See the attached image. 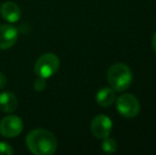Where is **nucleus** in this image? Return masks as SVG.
<instances>
[{
    "instance_id": "1",
    "label": "nucleus",
    "mask_w": 156,
    "mask_h": 155,
    "mask_svg": "<svg viewBox=\"0 0 156 155\" xmlns=\"http://www.w3.org/2000/svg\"><path fill=\"white\" fill-rule=\"evenodd\" d=\"M27 147L35 155H52L58 148L56 137L45 129H34L30 131L26 138Z\"/></svg>"
},
{
    "instance_id": "2",
    "label": "nucleus",
    "mask_w": 156,
    "mask_h": 155,
    "mask_svg": "<svg viewBox=\"0 0 156 155\" xmlns=\"http://www.w3.org/2000/svg\"><path fill=\"white\" fill-rule=\"evenodd\" d=\"M107 81L115 91H124L131 86L133 82V73L127 65L123 63H116L109 67L107 71Z\"/></svg>"
},
{
    "instance_id": "3",
    "label": "nucleus",
    "mask_w": 156,
    "mask_h": 155,
    "mask_svg": "<svg viewBox=\"0 0 156 155\" xmlns=\"http://www.w3.org/2000/svg\"><path fill=\"white\" fill-rule=\"evenodd\" d=\"M60 60L54 53H45L36 61L34 71L37 77L48 79L58 72Z\"/></svg>"
},
{
    "instance_id": "4",
    "label": "nucleus",
    "mask_w": 156,
    "mask_h": 155,
    "mask_svg": "<svg viewBox=\"0 0 156 155\" xmlns=\"http://www.w3.org/2000/svg\"><path fill=\"white\" fill-rule=\"evenodd\" d=\"M116 101L117 111L122 117L134 118L139 114L140 104L138 99L131 93H123L119 96Z\"/></svg>"
},
{
    "instance_id": "5",
    "label": "nucleus",
    "mask_w": 156,
    "mask_h": 155,
    "mask_svg": "<svg viewBox=\"0 0 156 155\" xmlns=\"http://www.w3.org/2000/svg\"><path fill=\"white\" fill-rule=\"evenodd\" d=\"M23 129V122L20 117L10 115L4 117L0 122V133L6 138H14L18 136Z\"/></svg>"
},
{
    "instance_id": "6",
    "label": "nucleus",
    "mask_w": 156,
    "mask_h": 155,
    "mask_svg": "<svg viewBox=\"0 0 156 155\" xmlns=\"http://www.w3.org/2000/svg\"><path fill=\"white\" fill-rule=\"evenodd\" d=\"M113 129V122L106 115H98L90 123V131L98 139H104L109 136Z\"/></svg>"
},
{
    "instance_id": "7",
    "label": "nucleus",
    "mask_w": 156,
    "mask_h": 155,
    "mask_svg": "<svg viewBox=\"0 0 156 155\" xmlns=\"http://www.w3.org/2000/svg\"><path fill=\"white\" fill-rule=\"evenodd\" d=\"M18 39V31L11 25L0 26V49H9L13 47Z\"/></svg>"
},
{
    "instance_id": "8",
    "label": "nucleus",
    "mask_w": 156,
    "mask_h": 155,
    "mask_svg": "<svg viewBox=\"0 0 156 155\" xmlns=\"http://www.w3.org/2000/svg\"><path fill=\"white\" fill-rule=\"evenodd\" d=\"M0 14L3 17L4 20L13 23L20 19L21 12L18 4H16L13 1H6L0 8Z\"/></svg>"
},
{
    "instance_id": "9",
    "label": "nucleus",
    "mask_w": 156,
    "mask_h": 155,
    "mask_svg": "<svg viewBox=\"0 0 156 155\" xmlns=\"http://www.w3.org/2000/svg\"><path fill=\"white\" fill-rule=\"evenodd\" d=\"M18 106V100L12 91L0 93V111L3 113H13Z\"/></svg>"
},
{
    "instance_id": "10",
    "label": "nucleus",
    "mask_w": 156,
    "mask_h": 155,
    "mask_svg": "<svg viewBox=\"0 0 156 155\" xmlns=\"http://www.w3.org/2000/svg\"><path fill=\"white\" fill-rule=\"evenodd\" d=\"M116 100L115 90L112 87H102L97 91L96 101L102 107H108Z\"/></svg>"
},
{
    "instance_id": "11",
    "label": "nucleus",
    "mask_w": 156,
    "mask_h": 155,
    "mask_svg": "<svg viewBox=\"0 0 156 155\" xmlns=\"http://www.w3.org/2000/svg\"><path fill=\"white\" fill-rule=\"evenodd\" d=\"M102 150L105 153H114L117 150V143H116L115 139L109 138V137L103 139Z\"/></svg>"
},
{
    "instance_id": "12",
    "label": "nucleus",
    "mask_w": 156,
    "mask_h": 155,
    "mask_svg": "<svg viewBox=\"0 0 156 155\" xmlns=\"http://www.w3.org/2000/svg\"><path fill=\"white\" fill-rule=\"evenodd\" d=\"M46 85H47L46 84V79L41 77H37V79L33 83V87L36 91H43L46 88Z\"/></svg>"
},
{
    "instance_id": "13",
    "label": "nucleus",
    "mask_w": 156,
    "mask_h": 155,
    "mask_svg": "<svg viewBox=\"0 0 156 155\" xmlns=\"http://www.w3.org/2000/svg\"><path fill=\"white\" fill-rule=\"evenodd\" d=\"M4 154V155H12L14 154V150L12 149L9 143H0V155Z\"/></svg>"
},
{
    "instance_id": "14",
    "label": "nucleus",
    "mask_w": 156,
    "mask_h": 155,
    "mask_svg": "<svg viewBox=\"0 0 156 155\" xmlns=\"http://www.w3.org/2000/svg\"><path fill=\"white\" fill-rule=\"evenodd\" d=\"M6 85V78L2 72H0V89L4 88Z\"/></svg>"
},
{
    "instance_id": "15",
    "label": "nucleus",
    "mask_w": 156,
    "mask_h": 155,
    "mask_svg": "<svg viewBox=\"0 0 156 155\" xmlns=\"http://www.w3.org/2000/svg\"><path fill=\"white\" fill-rule=\"evenodd\" d=\"M152 46H153V49H154V51L156 52V32L154 33L153 38H152Z\"/></svg>"
}]
</instances>
